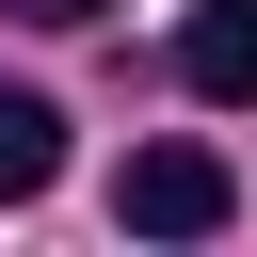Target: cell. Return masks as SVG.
<instances>
[{
	"instance_id": "3957f363",
	"label": "cell",
	"mask_w": 257,
	"mask_h": 257,
	"mask_svg": "<svg viewBox=\"0 0 257 257\" xmlns=\"http://www.w3.org/2000/svg\"><path fill=\"white\" fill-rule=\"evenodd\" d=\"M48 177H64V112H48L32 80H0V209H32Z\"/></svg>"
},
{
	"instance_id": "277c9868",
	"label": "cell",
	"mask_w": 257,
	"mask_h": 257,
	"mask_svg": "<svg viewBox=\"0 0 257 257\" xmlns=\"http://www.w3.org/2000/svg\"><path fill=\"white\" fill-rule=\"evenodd\" d=\"M0 16H32V32H96L112 0H0Z\"/></svg>"
},
{
	"instance_id": "6da1fadb",
	"label": "cell",
	"mask_w": 257,
	"mask_h": 257,
	"mask_svg": "<svg viewBox=\"0 0 257 257\" xmlns=\"http://www.w3.org/2000/svg\"><path fill=\"white\" fill-rule=\"evenodd\" d=\"M112 209H128L145 241H209V225L241 209V177H225L209 145H128V177H112Z\"/></svg>"
},
{
	"instance_id": "7a4b0ae2",
	"label": "cell",
	"mask_w": 257,
	"mask_h": 257,
	"mask_svg": "<svg viewBox=\"0 0 257 257\" xmlns=\"http://www.w3.org/2000/svg\"><path fill=\"white\" fill-rule=\"evenodd\" d=\"M177 80L209 112H257V0H193L177 16Z\"/></svg>"
}]
</instances>
